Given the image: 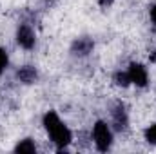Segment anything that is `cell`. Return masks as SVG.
I'll return each instance as SVG.
<instances>
[{"label":"cell","instance_id":"1","mask_svg":"<svg viewBox=\"0 0 156 154\" xmlns=\"http://www.w3.org/2000/svg\"><path fill=\"white\" fill-rule=\"evenodd\" d=\"M44 127H45L47 134L51 136V140H53L60 149H64V147L71 142V131H69L67 125L58 118L56 113L49 111L47 114L44 116Z\"/></svg>","mask_w":156,"mask_h":154},{"label":"cell","instance_id":"2","mask_svg":"<svg viewBox=\"0 0 156 154\" xmlns=\"http://www.w3.org/2000/svg\"><path fill=\"white\" fill-rule=\"evenodd\" d=\"M93 138H94V145L98 151H107L113 143V132L105 121H96L93 129Z\"/></svg>","mask_w":156,"mask_h":154},{"label":"cell","instance_id":"3","mask_svg":"<svg viewBox=\"0 0 156 154\" xmlns=\"http://www.w3.org/2000/svg\"><path fill=\"white\" fill-rule=\"evenodd\" d=\"M125 73H127V76H129V83H136V85H140V87L147 85V71H145L144 65H140V64H131Z\"/></svg>","mask_w":156,"mask_h":154},{"label":"cell","instance_id":"4","mask_svg":"<svg viewBox=\"0 0 156 154\" xmlns=\"http://www.w3.org/2000/svg\"><path fill=\"white\" fill-rule=\"evenodd\" d=\"M16 40L24 49H31L35 45V33L29 26H20L16 31Z\"/></svg>","mask_w":156,"mask_h":154},{"label":"cell","instance_id":"5","mask_svg":"<svg viewBox=\"0 0 156 154\" xmlns=\"http://www.w3.org/2000/svg\"><path fill=\"white\" fill-rule=\"evenodd\" d=\"M15 152H37V147H35V143L27 138V140L20 142V143L15 147Z\"/></svg>","mask_w":156,"mask_h":154},{"label":"cell","instance_id":"6","mask_svg":"<svg viewBox=\"0 0 156 154\" xmlns=\"http://www.w3.org/2000/svg\"><path fill=\"white\" fill-rule=\"evenodd\" d=\"M18 76L22 78L24 82H27V83H29V82H33V80L37 78V73H35L31 67H26V69H22V71L18 73Z\"/></svg>","mask_w":156,"mask_h":154},{"label":"cell","instance_id":"7","mask_svg":"<svg viewBox=\"0 0 156 154\" xmlns=\"http://www.w3.org/2000/svg\"><path fill=\"white\" fill-rule=\"evenodd\" d=\"M145 140H147L149 143L156 145V123L151 125V127H147V131H145Z\"/></svg>","mask_w":156,"mask_h":154},{"label":"cell","instance_id":"8","mask_svg":"<svg viewBox=\"0 0 156 154\" xmlns=\"http://www.w3.org/2000/svg\"><path fill=\"white\" fill-rule=\"evenodd\" d=\"M5 65H7V54H5V51H4V49H0V75L4 73Z\"/></svg>","mask_w":156,"mask_h":154},{"label":"cell","instance_id":"9","mask_svg":"<svg viewBox=\"0 0 156 154\" xmlns=\"http://www.w3.org/2000/svg\"><path fill=\"white\" fill-rule=\"evenodd\" d=\"M151 20L156 24V5L154 7H151Z\"/></svg>","mask_w":156,"mask_h":154}]
</instances>
